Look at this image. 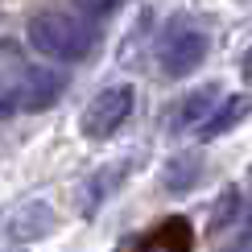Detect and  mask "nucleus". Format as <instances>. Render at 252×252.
Listing matches in <instances>:
<instances>
[{
    "instance_id": "obj_1",
    "label": "nucleus",
    "mask_w": 252,
    "mask_h": 252,
    "mask_svg": "<svg viewBox=\"0 0 252 252\" xmlns=\"http://www.w3.org/2000/svg\"><path fill=\"white\" fill-rule=\"evenodd\" d=\"M29 41H33L46 58L75 62L83 54H91V46H95V25L83 21L75 8H41V13L29 21Z\"/></svg>"
},
{
    "instance_id": "obj_2",
    "label": "nucleus",
    "mask_w": 252,
    "mask_h": 252,
    "mask_svg": "<svg viewBox=\"0 0 252 252\" xmlns=\"http://www.w3.org/2000/svg\"><path fill=\"white\" fill-rule=\"evenodd\" d=\"M62 95V79L46 66H25L17 70L13 83L0 87V116L4 112H46Z\"/></svg>"
},
{
    "instance_id": "obj_3",
    "label": "nucleus",
    "mask_w": 252,
    "mask_h": 252,
    "mask_svg": "<svg viewBox=\"0 0 252 252\" xmlns=\"http://www.w3.org/2000/svg\"><path fill=\"white\" fill-rule=\"evenodd\" d=\"M132 108H136V91L128 87V83L103 87L99 95L87 103V112H83V136H95V141L112 136L124 120L132 116Z\"/></svg>"
},
{
    "instance_id": "obj_4",
    "label": "nucleus",
    "mask_w": 252,
    "mask_h": 252,
    "mask_svg": "<svg viewBox=\"0 0 252 252\" xmlns=\"http://www.w3.org/2000/svg\"><path fill=\"white\" fill-rule=\"evenodd\" d=\"M203 58H207V33H203V29L170 25L161 33V66H165V75H170V79L190 75Z\"/></svg>"
},
{
    "instance_id": "obj_5",
    "label": "nucleus",
    "mask_w": 252,
    "mask_h": 252,
    "mask_svg": "<svg viewBox=\"0 0 252 252\" xmlns=\"http://www.w3.org/2000/svg\"><path fill=\"white\" fill-rule=\"evenodd\" d=\"M248 112H252V95H223V103L203 120V141H215V136L232 132Z\"/></svg>"
},
{
    "instance_id": "obj_6",
    "label": "nucleus",
    "mask_w": 252,
    "mask_h": 252,
    "mask_svg": "<svg viewBox=\"0 0 252 252\" xmlns=\"http://www.w3.org/2000/svg\"><path fill=\"white\" fill-rule=\"evenodd\" d=\"M203 178V157L198 153H178L170 165H165V186L170 190H190V186Z\"/></svg>"
},
{
    "instance_id": "obj_7",
    "label": "nucleus",
    "mask_w": 252,
    "mask_h": 252,
    "mask_svg": "<svg viewBox=\"0 0 252 252\" xmlns=\"http://www.w3.org/2000/svg\"><path fill=\"white\" fill-rule=\"evenodd\" d=\"M50 223H54V219H50V211L41 203H29L25 211H17V227H13V236L17 240H37V236H46L50 232Z\"/></svg>"
},
{
    "instance_id": "obj_8",
    "label": "nucleus",
    "mask_w": 252,
    "mask_h": 252,
    "mask_svg": "<svg viewBox=\"0 0 252 252\" xmlns=\"http://www.w3.org/2000/svg\"><path fill=\"white\" fill-rule=\"evenodd\" d=\"M219 99V87H198L190 99L182 103V108H178V128H186V124H198L207 116V108H211V103Z\"/></svg>"
},
{
    "instance_id": "obj_9",
    "label": "nucleus",
    "mask_w": 252,
    "mask_h": 252,
    "mask_svg": "<svg viewBox=\"0 0 252 252\" xmlns=\"http://www.w3.org/2000/svg\"><path fill=\"white\" fill-rule=\"evenodd\" d=\"M120 174H124V170H108V174H99L95 182H87V190H83V211H87V215H91V211H99V203H103L112 190H116Z\"/></svg>"
},
{
    "instance_id": "obj_10",
    "label": "nucleus",
    "mask_w": 252,
    "mask_h": 252,
    "mask_svg": "<svg viewBox=\"0 0 252 252\" xmlns=\"http://www.w3.org/2000/svg\"><path fill=\"white\" fill-rule=\"evenodd\" d=\"M232 252H252V236H248V240H240V244H236Z\"/></svg>"
},
{
    "instance_id": "obj_11",
    "label": "nucleus",
    "mask_w": 252,
    "mask_h": 252,
    "mask_svg": "<svg viewBox=\"0 0 252 252\" xmlns=\"http://www.w3.org/2000/svg\"><path fill=\"white\" fill-rule=\"evenodd\" d=\"M244 75L252 79V50H248V54H244Z\"/></svg>"
}]
</instances>
